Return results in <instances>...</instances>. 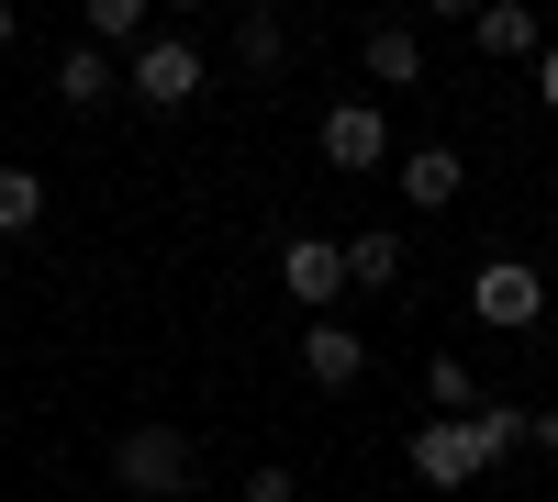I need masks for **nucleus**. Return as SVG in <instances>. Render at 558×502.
<instances>
[{
    "label": "nucleus",
    "mask_w": 558,
    "mask_h": 502,
    "mask_svg": "<svg viewBox=\"0 0 558 502\" xmlns=\"http://www.w3.org/2000/svg\"><path fill=\"white\" fill-rule=\"evenodd\" d=\"M112 480L123 491H191V436H168V425H134V436H112Z\"/></svg>",
    "instance_id": "nucleus-3"
},
{
    "label": "nucleus",
    "mask_w": 558,
    "mask_h": 502,
    "mask_svg": "<svg viewBox=\"0 0 558 502\" xmlns=\"http://www.w3.org/2000/svg\"><path fill=\"white\" fill-rule=\"evenodd\" d=\"M123 89L146 112H179V101H202V45H179V34H146L134 45V68H123Z\"/></svg>",
    "instance_id": "nucleus-2"
},
{
    "label": "nucleus",
    "mask_w": 558,
    "mask_h": 502,
    "mask_svg": "<svg viewBox=\"0 0 558 502\" xmlns=\"http://www.w3.org/2000/svg\"><path fill=\"white\" fill-rule=\"evenodd\" d=\"M146 34V0H89V45H134Z\"/></svg>",
    "instance_id": "nucleus-14"
},
{
    "label": "nucleus",
    "mask_w": 558,
    "mask_h": 502,
    "mask_svg": "<svg viewBox=\"0 0 558 502\" xmlns=\"http://www.w3.org/2000/svg\"><path fill=\"white\" fill-rule=\"evenodd\" d=\"M246 12H279V0H246Z\"/></svg>",
    "instance_id": "nucleus-21"
},
{
    "label": "nucleus",
    "mask_w": 558,
    "mask_h": 502,
    "mask_svg": "<svg viewBox=\"0 0 558 502\" xmlns=\"http://www.w3.org/2000/svg\"><path fill=\"white\" fill-rule=\"evenodd\" d=\"M279 291L324 313V302L347 291V246H336V235H291V246H279Z\"/></svg>",
    "instance_id": "nucleus-4"
},
{
    "label": "nucleus",
    "mask_w": 558,
    "mask_h": 502,
    "mask_svg": "<svg viewBox=\"0 0 558 502\" xmlns=\"http://www.w3.org/2000/svg\"><path fill=\"white\" fill-rule=\"evenodd\" d=\"M357 57H368V78H380V89H413V78H425V34H413V23H368Z\"/></svg>",
    "instance_id": "nucleus-7"
},
{
    "label": "nucleus",
    "mask_w": 558,
    "mask_h": 502,
    "mask_svg": "<svg viewBox=\"0 0 558 502\" xmlns=\"http://www.w3.org/2000/svg\"><path fill=\"white\" fill-rule=\"evenodd\" d=\"M12 34H23V12H12V0H0V45H12Z\"/></svg>",
    "instance_id": "nucleus-19"
},
{
    "label": "nucleus",
    "mask_w": 558,
    "mask_h": 502,
    "mask_svg": "<svg viewBox=\"0 0 558 502\" xmlns=\"http://www.w3.org/2000/svg\"><path fill=\"white\" fill-rule=\"evenodd\" d=\"M357 369H368V346H357V335L336 325V313H324V325L302 335V380H324V391H347Z\"/></svg>",
    "instance_id": "nucleus-8"
},
{
    "label": "nucleus",
    "mask_w": 558,
    "mask_h": 502,
    "mask_svg": "<svg viewBox=\"0 0 558 502\" xmlns=\"http://www.w3.org/2000/svg\"><path fill=\"white\" fill-rule=\"evenodd\" d=\"M391 179H402V201H413V212H447V201H458V179H470V168H458V146H413V157H402Z\"/></svg>",
    "instance_id": "nucleus-6"
},
{
    "label": "nucleus",
    "mask_w": 558,
    "mask_h": 502,
    "mask_svg": "<svg viewBox=\"0 0 558 502\" xmlns=\"http://www.w3.org/2000/svg\"><path fill=\"white\" fill-rule=\"evenodd\" d=\"M525 446H547V458H558V414H525Z\"/></svg>",
    "instance_id": "nucleus-17"
},
{
    "label": "nucleus",
    "mask_w": 558,
    "mask_h": 502,
    "mask_svg": "<svg viewBox=\"0 0 558 502\" xmlns=\"http://www.w3.org/2000/svg\"><path fill=\"white\" fill-rule=\"evenodd\" d=\"M536 101L558 112V45H536Z\"/></svg>",
    "instance_id": "nucleus-16"
},
{
    "label": "nucleus",
    "mask_w": 558,
    "mask_h": 502,
    "mask_svg": "<svg viewBox=\"0 0 558 502\" xmlns=\"http://www.w3.org/2000/svg\"><path fill=\"white\" fill-rule=\"evenodd\" d=\"M347 291H402V235H391V223L347 235Z\"/></svg>",
    "instance_id": "nucleus-10"
},
{
    "label": "nucleus",
    "mask_w": 558,
    "mask_h": 502,
    "mask_svg": "<svg viewBox=\"0 0 558 502\" xmlns=\"http://www.w3.org/2000/svg\"><path fill=\"white\" fill-rule=\"evenodd\" d=\"M235 45H246V68H279V57H291V34H279L268 12H246V34H235Z\"/></svg>",
    "instance_id": "nucleus-15"
},
{
    "label": "nucleus",
    "mask_w": 558,
    "mask_h": 502,
    "mask_svg": "<svg viewBox=\"0 0 558 502\" xmlns=\"http://www.w3.org/2000/svg\"><path fill=\"white\" fill-rule=\"evenodd\" d=\"M425 12H447V23H470V12H481V0H425Z\"/></svg>",
    "instance_id": "nucleus-18"
},
{
    "label": "nucleus",
    "mask_w": 558,
    "mask_h": 502,
    "mask_svg": "<svg viewBox=\"0 0 558 502\" xmlns=\"http://www.w3.org/2000/svg\"><path fill=\"white\" fill-rule=\"evenodd\" d=\"M470 313H481L492 335L547 325V268H536V257H481V268H470Z\"/></svg>",
    "instance_id": "nucleus-1"
},
{
    "label": "nucleus",
    "mask_w": 558,
    "mask_h": 502,
    "mask_svg": "<svg viewBox=\"0 0 558 502\" xmlns=\"http://www.w3.org/2000/svg\"><path fill=\"white\" fill-rule=\"evenodd\" d=\"M425 402H436V414H470V402H481V380L458 369V357H425Z\"/></svg>",
    "instance_id": "nucleus-13"
},
{
    "label": "nucleus",
    "mask_w": 558,
    "mask_h": 502,
    "mask_svg": "<svg viewBox=\"0 0 558 502\" xmlns=\"http://www.w3.org/2000/svg\"><path fill=\"white\" fill-rule=\"evenodd\" d=\"M391 157V123L368 112V101H336L324 112V168H380Z\"/></svg>",
    "instance_id": "nucleus-5"
},
{
    "label": "nucleus",
    "mask_w": 558,
    "mask_h": 502,
    "mask_svg": "<svg viewBox=\"0 0 558 502\" xmlns=\"http://www.w3.org/2000/svg\"><path fill=\"white\" fill-rule=\"evenodd\" d=\"M45 223V179L34 168H0V235H34Z\"/></svg>",
    "instance_id": "nucleus-11"
},
{
    "label": "nucleus",
    "mask_w": 558,
    "mask_h": 502,
    "mask_svg": "<svg viewBox=\"0 0 558 502\" xmlns=\"http://www.w3.org/2000/svg\"><path fill=\"white\" fill-rule=\"evenodd\" d=\"M157 12H202V0H157Z\"/></svg>",
    "instance_id": "nucleus-20"
},
{
    "label": "nucleus",
    "mask_w": 558,
    "mask_h": 502,
    "mask_svg": "<svg viewBox=\"0 0 558 502\" xmlns=\"http://www.w3.org/2000/svg\"><path fill=\"white\" fill-rule=\"evenodd\" d=\"M470 34H481V57H536V12H525V0H481V12H470Z\"/></svg>",
    "instance_id": "nucleus-9"
},
{
    "label": "nucleus",
    "mask_w": 558,
    "mask_h": 502,
    "mask_svg": "<svg viewBox=\"0 0 558 502\" xmlns=\"http://www.w3.org/2000/svg\"><path fill=\"white\" fill-rule=\"evenodd\" d=\"M112 78H123V68H112V45H68V68H57V89H68V101H101Z\"/></svg>",
    "instance_id": "nucleus-12"
}]
</instances>
